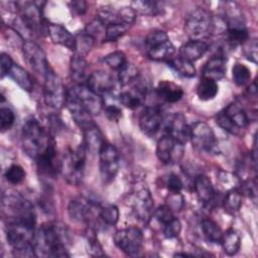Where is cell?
<instances>
[{
    "mask_svg": "<svg viewBox=\"0 0 258 258\" xmlns=\"http://www.w3.org/2000/svg\"><path fill=\"white\" fill-rule=\"evenodd\" d=\"M68 241L69 231L66 225L60 223L42 225L33 239L36 257H69L66 247Z\"/></svg>",
    "mask_w": 258,
    "mask_h": 258,
    "instance_id": "1",
    "label": "cell"
},
{
    "mask_svg": "<svg viewBox=\"0 0 258 258\" xmlns=\"http://www.w3.org/2000/svg\"><path fill=\"white\" fill-rule=\"evenodd\" d=\"M21 143L24 152L34 160L55 144L49 133L34 118H30L24 123Z\"/></svg>",
    "mask_w": 258,
    "mask_h": 258,
    "instance_id": "2",
    "label": "cell"
},
{
    "mask_svg": "<svg viewBox=\"0 0 258 258\" xmlns=\"http://www.w3.org/2000/svg\"><path fill=\"white\" fill-rule=\"evenodd\" d=\"M85 145H80L75 150H69L60 160V172L63 178L73 185H79L84 178L86 166Z\"/></svg>",
    "mask_w": 258,
    "mask_h": 258,
    "instance_id": "3",
    "label": "cell"
},
{
    "mask_svg": "<svg viewBox=\"0 0 258 258\" xmlns=\"http://www.w3.org/2000/svg\"><path fill=\"white\" fill-rule=\"evenodd\" d=\"M215 22L212 14L205 8H196L186 17L184 31L190 40L208 38L214 31Z\"/></svg>",
    "mask_w": 258,
    "mask_h": 258,
    "instance_id": "4",
    "label": "cell"
},
{
    "mask_svg": "<svg viewBox=\"0 0 258 258\" xmlns=\"http://www.w3.org/2000/svg\"><path fill=\"white\" fill-rule=\"evenodd\" d=\"M144 44L148 57L155 61H168L175 51L167 33L161 30L150 32L146 36Z\"/></svg>",
    "mask_w": 258,
    "mask_h": 258,
    "instance_id": "5",
    "label": "cell"
},
{
    "mask_svg": "<svg viewBox=\"0 0 258 258\" xmlns=\"http://www.w3.org/2000/svg\"><path fill=\"white\" fill-rule=\"evenodd\" d=\"M2 210L9 220L35 217L33 206L19 192L6 189L1 198Z\"/></svg>",
    "mask_w": 258,
    "mask_h": 258,
    "instance_id": "6",
    "label": "cell"
},
{
    "mask_svg": "<svg viewBox=\"0 0 258 258\" xmlns=\"http://www.w3.org/2000/svg\"><path fill=\"white\" fill-rule=\"evenodd\" d=\"M43 84L44 103L52 109H60L67 101V89L61 79L49 68L46 72Z\"/></svg>",
    "mask_w": 258,
    "mask_h": 258,
    "instance_id": "7",
    "label": "cell"
},
{
    "mask_svg": "<svg viewBox=\"0 0 258 258\" xmlns=\"http://www.w3.org/2000/svg\"><path fill=\"white\" fill-rule=\"evenodd\" d=\"M189 140L192 147L205 153H215L218 149V143L213 129L205 122L198 121L190 125Z\"/></svg>",
    "mask_w": 258,
    "mask_h": 258,
    "instance_id": "8",
    "label": "cell"
},
{
    "mask_svg": "<svg viewBox=\"0 0 258 258\" xmlns=\"http://www.w3.org/2000/svg\"><path fill=\"white\" fill-rule=\"evenodd\" d=\"M115 245L129 256H136L142 249L143 233L138 227H128L116 232Z\"/></svg>",
    "mask_w": 258,
    "mask_h": 258,
    "instance_id": "9",
    "label": "cell"
},
{
    "mask_svg": "<svg viewBox=\"0 0 258 258\" xmlns=\"http://www.w3.org/2000/svg\"><path fill=\"white\" fill-rule=\"evenodd\" d=\"M98 154L101 178L104 183H110L119 170V152L113 144L105 142Z\"/></svg>",
    "mask_w": 258,
    "mask_h": 258,
    "instance_id": "10",
    "label": "cell"
},
{
    "mask_svg": "<svg viewBox=\"0 0 258 258\" xmlns=\"http://www.w3.org/2000/svg\"><path fill=\"white\" fill-rule=\"evenodd\" d=\"M67 93L78 100L91 115H99L104 109L102 96L91 90L88 85L77 84L70 88Z\"/></svg>",
    "mask_w": 258,
    "mask_h": 258,
    "instance_id": "11",
    "label": "cell"
},
{
    "mask_svg": "<svg viewBox=\"0 0 258 258\" xmlns=\"http://www.w3.org/2000/svg\"><path fill=\"white\" fill-rule=\"evenodd\" d=\"M45 2H17L20 12V20L30 32H38L42 29V5Z\"/></svg>",
    "mask_w": 258,
    "mask_h": 258,
    "instance_id": "12",
    "label": "cell"
},
{
    "mask_svg": "<svg viewBox=\"0 0 258 258\" xmlns=\"http://www.w3.org/2000/svg\"><path fill=\"white\" fill-rule=\"evenodd\" d=\"M184 153V144L174 140L171 136L164 135L156 145V156L165 164L177 163L181 160Z\"/></svg>",
    "mask_w": 258,
    "mask_h": 258,
    "instance_id": "13",
    "label": "cell"
},
{
    "mask_svg": "<svg viewBox=\"0 0 258 258\" xmlns=\"http://www.w3.org/2000/svg\"><path fill=\"white\" fill-rule=\"evenodd\" d=\"M22 52L24 59L31 70L41 76H45L49 70V64L42 48L31 40H26L22 43Z\"/></svg>",
    "mask_w": 258,
    "mask_h": 258,
    "instance_id": "14",
    "label": "cell"
},
{
    "mask_svg": "<svg viewBox=\"0 0 258 258\" xmlns=\"http://www.w3.org/2000/svg\"><path fill=\"white\" fill-rule=\"evenodd\" d=\"M154 201L151 192L147 188L138 190L134 197L132 209L135 217L142 221L148 222L153 214Z\"/></svg>",
    "mask_w": 258,
    "mask_h": 258,
    "instance_id": "15",
    "label": "cell"
},
{
    "mask_svg": "<svg viewBox=\"0 0 258 258\" xmlns=\"http://www.w3.org/2000/svg\"><path fill=\"white\" fill-rule=\"evenodd\" d=\"M139 127L146 135H154L162 123V114L158 107H145L139 115Z\"/></svg>",
    "mask_w": 258,
    "mask_h": 258,
    "instance_id": "16",
    "label": "cell"
},
{
    "mask_svg": "<svg viewBox=\"0 0 258 258\" xmlns=\"http://www.w3.org/2000/svg\"><path fill=\"white\" fill-rule=\"evenodd\" d=\"M166 129L169 136L182 144H185L189 140L190 126H188L182 113L173 114L167 122Z\"/></svg>",
    "mask_w": 258,
    "mask_h": 258,
    "instance_id": "17",
    "label": "cell"
},
{
    "mask_svg": "<svg viewBox=\"0 0 258 258\" xmlns=\"http://www.w3.org/2000/svg\"><path fill=\"white\" fill-rule=\"evenodd\" d=\"M88 87L98 95H106L113 91L115 87V81L111 74L98 70L93 72L87 79Z\"/></svg>",
    "mask_w": 258,
    "mask_h": 258,
    "instance_id": "18",
    "label": "cell"
},
{
    "mask_svg": "<svg viewBox=\"0 0 258 258\" xmlns=\"http://www.w3.org/2000/svg\"><path fill=\"white\" fill-rule=\"evenodd\" d=\"M138 78L134 81V85L131 89L123 91L119 95L120 103L128 109L134 110L141 106L146 98V86L137 82Z\"/></svg>",
    "mask_w": 258,
    "mask_h": 258,
    "instance_id": "19",
    "label": "cell"
},
{
    "mask_svg": "<svg viewBox=\"0 0 258 258\" xmlns=\"http://www.w3.org/2000/svg\"><path fill=\"white\" fill-rule=\"evenodd\" d=\"M46 31L51 41L75 51L76 36H74L64 26L57 23L46 24Z\"/></svg>",
    "mask_w": 258,
    "mask_h": 258,
    "instance_id": "20",
    "label": "cell"
},
{
    "mask_svg": "<svg viewBox=\"0 0 258 258\" xmlns=\"http://www.w3.org/2000/svg\"><path fill=\"white\" fill-rule=\"evenodd\" d=\"M66 105L73 117V119L75 120L76 124L81 128V129H85L87 127H89L90 125H92L94 122L92 120V115L82 106V104L76 100L73 96L69 95L67 93V101H66Z\"/></svg>",
    "mask_w": 258,
    "mask_h": 258,
    "instance_id": "21",
    "label": "cell"
},
{
    "mask_svg": "<svg viewBox=\"0 0 258 258\" xmlns=\"http://www.w3.org/2000/svg\"><path fill=\"white\" fill-rule=\"evenodd\" d=\"M227 59L223 55L212 56L204 66L202 71V78L210 79L212 81L222 80L227 71Z\"/></svg>",
    "mask_w": 258,
    "mask_h": 258,
    "instance_id": "22",
    "label": "cell"
},
{
    "mask_svg": "<svg viewBox=\"0 0 258 258\" xmlns=\"http://www.w3.org/2000/svg\"><path fill=\"white\" fill-rule=\"evenodd\" d=\"M194 188L198 199L204 205L209 206L214 202L215 189L211 179L207 175L203 173L196 175L195 181H194Z\"/></svg>",
    "mask_w": 258,
    "mask_h": 258,
    "instance_id": "23",
    "label": "cell"
},
{
    "mask_svg": "<svg viewBox=\"0 0 258 258\" xmlns=\"http://www.w3.org/2000/svg\"><path fill=\"white\" fill-rule=\"evenodd\" d=\"M84 145L87 151L91 153H99L103 144L106 142L103 133L99 127L93 123L84 130Z\"/></svg>",
    "mask_w": 258,
    "mask_h": 258,
    "instance_id": "24",
    "label": "cell"
},
{
    "mask_svg": "<svg viewBox=\"0 0 258 258\" xmlns=\"http://www.w3.org/2000/svg\"><path fill=\"white\" fill-rule=\"evenodd\" d=\"M68 212L72 220L77 222H87L92 214V205L88 200L82 198L74 199L69 204Z\"/></svg>",
    "mask_w": 258,
    "mask_h": 258,
    "instance_id": "25",
    "label": "cell"
},
{
    "mask_svg": "<svg viewBox=\"0 0 258 258\" xmlns=\"http://www.w3.org/2000/svg\"><path fill=\"white\" fill-rule=\"evenodd\" d=\"M156 94L166 103H176L183 96L182 88L169 81H160L156 87Z\"/></svg>",
    "mask_w": 258,
    "mask_h": 258,
    "instance_id": "26",
    "label": "cell"
},
{
    "mask_svg": "<svg viewBox=\"0 0 258 258\" xmlns=\"http://www.w3.org/2000/svg\"><path fill=\"white\" fill-rule=\"evenodd\" d=\"M223 113L232 123V125L239 131L246 128L249 124V118L245 110L236 103H231L224 110Z\"/></svg>",
    "mask_w": 258,
    "mask_h": 258,
    "instance_id": "27",
    "label": "cell"
},
{
    "mask_svg": "<svg viewBox=\"0 0 258 258\" xmlns=\"http://www.w3.org/2000/svg\"><path fill=\"white\" fill-rule=\"evenodd\" d=\"M208 50V44L202 40H189L179 48V56L191 62L200 59Z\"/></svg>",
    "mask_w": 258,
    "mask_h": 258,
    "instance_id": "28",
    "label": "cell"
},
{
    "mask_svg": "<svg viewBox=\"0 0 258 258\" xmlns=\"http://www.w3.org/2000/svg\"><path fill=\"white\" fill-rule=\"evenodd\" d=\"M220 244L222 245L224 252L229 255L233 256L235 255L241 246V237L238 234V232L234 229H228L225 233H223L221 242Z\"/></svg>",
    "mask_w": 258,
    "mask_h": 258,
    "instance_id": "29",
    "label": "cell"
},
{
    "mask_svg": "<svg viewBox=\"0 0 258 258\" xmlns=\"http://www.w3.org/2000/svg\"><path fill=\"white\" fill-rule=\"evenodd\" d=\"M8 76L24 91L31 92L33 89V82L30 75L19 64L14 63L8 73Z\"/></svg>",
    "mask_w": 258,
    "mask_h": 258,
    "instance_id": "30",
    "label": "cell"
},
{
    "mask_svg": "<svg viewBox=\"0 0 258 258\" xmlns=\"http://www.w3.org/2000/svg\"><path fill=\"white\" fill-rule=\"evenodd\" d=\"M167 64L181 77L192 78L196 75V68H195L194 63L189 60H186V59L180 57V56L171 57L167 61Z\"/></svg>",
    "mask_w": 258,
    "mask_h": 258,
    "instance_id": "31",
    "label": "cell"
},
{
    "mask_svg": "<svg viewBox=\"0 0 258 258\" xmlns=\"http://www.w3.org/2000/svg\"><path fill=\"white\" fill-rule=\"evenodd\" d=\"M219 92V87L217 82L212 81L210 79L202 78L198 87H197V94L200 100L202 101H209L213 100Z\"/></svg>",
    "mask_w": 258,
    "mask_h": 258,
    "instance_id": "32",
    "label": "cell"
},
{
    "mask_svg": "<svg viewBox=\"0 0 258 258\" xmlns=\"http://www.w3.org/2000/svg\"><path fill=\"white\" fill-rule=\"evenodd\" d=\"M87 68L88 63L85 57L74 53L71 59V74L72 78L79 84H82V82L85 80L87 76Z\"/></svg>",
    "mask_w": 258,
    "mask_h": 258,
    "instance_id": "33",
    "label": "cell"
},
{
    "mask_svg": "<svg viewBox=\"0 0 258 258\" xmlns=\"http://www.w3.org/2000/svg\"><path fill=\"white\" fill-rule=\"evenodd\" d=\"M223 205H224L225 211L228 212L229 214H234V213L238 212L242 205L241 191L239 189H237L236 187L230 188L225 195Z\"/></svg>",
    "mask_w": 258,
    "mask_h": 258,
    "instance_id": "34",
    "label": "cell"
},
{
    "mask_svg": "<svg viewBox=\"0 0 258 258\" xmlns=\"http://www.w3.org/2000/svg\"><path fill=\"white\" fill-rule=\"evenodd\" d=\"M227 39L233 46L244 44L249 39V32L245 25L227 27Z\"/></svg>",
    "mask_w": 258,
    "mask_h": 258,
    "instance_id": "35",
    "label": "cell"
},
{
    "mask_svg": "<svg viewBox=\"0 0 258 258\" xmlns=\"http://www.w3.org/2000/svg\"><path fill=\"white\" fill-rule=\"evenodd\" d=\"M95 43V37L87 33L85 30L78 35H76V47L75 53L81 56L86 57V55L90 52L91 48Z\"/></svg>",
    "mask_w": 258,
    "mask_h": 258,
    "instance_id": "36",
    "label": "cell"
},
{
    "mask_svg": "<svg viewBox=\"0 0 258 258\" xmlns=\"http://www.w3.org/2000/svg\"><path fill=\"white\" fill-rule=\"evenodd\" d=\"M202 230L206 239L212 243H220L223 232L221 228L211 219H205L202 222Z\"/></svg>",
    "mask_w": 258,
    "mask_h": 258,
    "instance_id": "37",
    "label": "cell"
},
{
    "mask_svg": "<svg viewBox=\"0 0 258 258\" xmlns=\"http://www.w3.org/2000/svg\"><path fill=\"white\" fill-rule=\"evenodd\" d=\"M232 78H233V82L237 86L243 87L250 82L251 71L245 64L237 62L234 64L232 69Z\"/></svg>",
    "mask_w": 258,
    "mask_h": 258,
    "instance_id": "38",
    "label": "cell"
},
{
    "mask_svg": "<svg viewBox=\"0 0 258 258\" xmlns=\"http://www.w3.org/2000/svg\"><path fill=\"white\" fill-rule=\"evenodd\" d=\"M138 78L137 68L130 62H126L118 71V82L121 86H126L133 83Z\"/></svg>",
    "mask_w": 258,
    "mask_h": 258,
    "instance_id": "39",
    "label": "cell"
},
{
    "mask_svg": "<svg viewBox=\"0 0 258 258\" xmlns=\"http://www.w3.org/2000/svg\"><path fill=\"white\" fill-rule=\"evenodd\" d=\"M128 28H129V25H126L123 23H112V24L106 25L105 36H104L105 41H108V42L117 41L120 37H122L126 33Z\"/></svg>",
    "mask_w": 258,
    "mask_h": 258,
    "instance_id": "40",
    "label": "cell"
},
{
    "mask_svg": "<svg viewBox=\"0 0 258 258\" xmlns=\"http://www.w3.org/2000/svg\"><path fill=\"white\" fill-rule=\"evenodd\" d=\"M100 217L105 224L114 226L119 220V210L113 204L104 205L100 208Z\"/></svg>",
    "mask_w": 258,
    "mask_h": 258,
    "instance_id": "41",
    "label": "cell"
},
{
    "mask_svg": "<svg viewBox=\"0 0 258 258\" xmlns=\"http://www.w3.org/2000/svg\"><path fill=\"white\" fill-rule=\"evenodd\" d=\"M103 61L112 70H116L117 72L127 62L126 61V56L125 53L121 50L113 51L109 54H107L104 58Z\"/></svg>",
    "mask_w": 258,
    "mask_h": 258,
    "instance_id": "42",
    "label": "cell"
},
{
    "mask_svg": "<svg viewBox=\"0 0 258 258\" xmlns=\"http://www.w3.org/2000/svg\"><path fill=\"white\" fill-rule=\"evenodd\" d=\"M4 176L8 182L12 184H18L24 180L25 171L22 166L18 164H12L6 169Z\"/></svg>",
    "mask_w": 258,
    "mask_h": 258,
    "instance_id": "43",
    "label": "cell"
},
{
    "mask_svg": "<svg viewBox=\"0 0 258 258\" xmlns=\"http://www.w3.org/2000/svg\"><path fill=\"white\" fill-rule=\"evenodd\" d=\"M14 112L8 107H1L0 109V129L1 132L9 130L14 124Z\"/></svg>",
    "mask_w": 258,
    "mask_h": 258,
    "instance_id": "44",
    "label": "cell"
},
{
    "mask_svg": "<svg viewBox=\"0 0 258 258\" xmlns=\"http://www.w3.org/2000/svg\"><path fill=\"white\" fill-rule=\"evenodd\" d=\"M159 2L156 1H135L133 2V5H135L134 9H138L142 13L155 15L160 12V6Z\"/></svg>",
    "mask_w": 258,
    "mask_h": 258,
    "instance_id": "45",
    "label": "cell"
},
{
    "mask_svg": "<svg viewBox=\"0 0 258 258\" xmlns=\"http://www.w3.org/2000/svg\"><path fill=\"white\" fill-rule=\"evenodd\" d=\"M163 226H164L163 227V234H164L165 238H167V239L176 238L180 234L181 223L175 217H173L169 222H167Z\"/></svg>",
    "mask_w": 258,
    "mask_h": 258,
    "instance_id": "46",
    "label": "cell"
},
{
    "mask_svg": "<svg viewBox=\"0 0 258 258\" xmlns=\"http://www.w3.org/2000/svg\"><path fill=\"white\" fill-rule=\"evenodd\" d=\"M118 16L121 23L130 25L136 19V10L133 7L124 6L118 10Z\"/></svg>",
    "mask_w": 258,
    "mask_h": 258,
    "instance_id": "47",
    "label": "cell"
},
{
    "mask_svg": "<svg viewBox=\"0 0 258 258\" xmlns=\"http://www.w3.org/2000/svg\"><path fill=\"white\" fill-rule=\"evenodd\" d=\"M183 204L184 199L180 192H170L166 202V206L172 212H179L183 208Z\"/></svg>",
    "mask_w": 258,
    "mask_h": 258,
    "instance_id": "48",
    "label": "cell"
},
{
    "mask_svg": "<svg viewBox=\"0 0 258 258\" xmlns=\"http://www.w3.org/2000/svg\"><path fill=\"white\" fill-rule=\"evenodd\" d=\"M153 217L161 224H166L167 222H169L174 216H173V212L166 206H160L158 207L154 212H153Z\"/></svg>",
    "mask_w": 258,
    "mask_h": 258,
    "instance_id": "49",
    "label": "cell"
},
{
    "mask_svg": "<svg viewBox=\"0 0 258 258\" xmlns=\"http://www.w3.org/2000/svg\"><path fill=\"white\" fill-rule=\"evenodd\" d=\"M216 122L217 124L225 131L234 134V135H238L240 133V131L238 129H236L232 123L228 120V118L225 116V114L223 113V111H221L220 113H218V115L216 116Z\"/></svg>",
    "mask_w": 258,
    "mask_h": 258,
    "instance_id": "50",
    "label": "cell"
},
{
    "mask_svg": "<svg viewBox=\"0 0 258 258\" xmlns=\"http://www.w3.org/2000/svg\"><path fill=\"white\" fill-rule=\"evenodd\" d=\"M244 53L247 59L256 63L257 62V40L248 39L244 43Z\"/></svg>",
    "mask_w": 258,
    "mask_h": 258,
    "instance_id": "51",
    "label": "cell"
},
{
    "mask_svg": "<svg viewBox=\"0 0 258 258\" xmlns=\"http://www.w3.org/2000/svg\"><path fill=\"white\" fill-rule=\"evenodd\" d=\"M104 112L106 117L112 122H118L122 118V110L116 105L104 106Z\"/></svg>",
    "mask_w": 258,
    "mask_h": 258,
    "instance_id": "52",
    "label": "cell"
},
{
    "mask_svg": "<svg viewBox=\"0 0 258 258\" xmlns=\"http://www.w3.org/2000/svg\"><path fill=\"white\" fill-rule=\"evenodd\" d=\"M166 185L170 192H180V190L182 189L183 183L178 175L171 173L167 178Z\"/></svg>",
    "mask_w": 258,
    "mask_h": 258,
    "instance_id": "53",
    "label": "cell"
},
{
    "mask_svg": "<svg viewBox=\"0 0 258 258\" xmlns=\"http://www.w3.org/2000/svg\"><path fill=\"white\" fill-rule=\"evenodd\" d=\"M0 67H1V79H3L5 76H8L9 71L11 70L12 66L14 64L12 58L10 57L9 54L2 52L1 53V58H0Z\"/></svg>",
    "mask_w": 258,
    "mask_h": 258,
    "instance_id": "54",
    "label": "cell"
},
{
    "mask_svg": "<svg viewBox=\"0 0 258 258\" xmlns=\"http://www.w3.org/2000/svg\"><path fill=\"white\" fill-rule=\"evenodd\" d=\"M242 190L253 201H256L257 198V183L253 179L246 180L242 185Z\"/></svg>",
    "mask_w": 258,
    "mask_h": 258,
    "instance_id": "55",
    "label": "cell"
},
{
    "mask_svg": "<svg viewBox=\"0 0 258 258\" xmlns=\"http://www.w3.org/2000/svg\"><path fill=\"white\" fill-rule=\"evenodd\" d=\"M89 252L92 256H105L101 244L95 237L89 239Z\"/></svg>",
    "mask_w": 258,
    "mask_h": 258,
    "instance_id": "56",
    "label": "cell"
},
{
    "mask_svg": "<svg viewBox=\"0 0 258 258\" xmlns=\"http://www.w3.org/2000/svg\"><path fill=\"white\" fill-rule=\"evenodd\" d=\"M70 6H71L72 10H73L75 13L79 14V15H82V14L86 13V11H87V7H88L87 2H86V1H84V0H76V1H72V2L70 3Z\"/></svg>",
    "mask_w": 258,
    "mask_h": 258,
    "instance_id": "57",
    "label": "cell"
}]
</instances>
